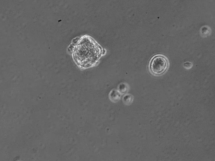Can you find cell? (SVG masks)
<instances>
[{"label":"cell","instance_id":"cell-1","mask_svg":"<svg viewBox=\"0 0 215 161\" xmlns=\"http://www.w3.org/2000/svg\"><path fill=\"white\" fill-rule=\"evenodd\" d=\"M103 54L102 48L91 37L87 35L79 38L73 50L75 61L82 69L93 66Z\"/></svg>","mask_w":215,"mask_h":161},{"label":"cell","instance_id":"cell-2","mask_svg":"<svg viewBox=\"0 0 215 161\" xmlns=\"http://www.w3.org/2000/svg\"><path fill=\"white\" fill-rule=\"evenodd\" d=\"M169 67V61L164 55H157L153 57L149 65V69L154 75L160 76L164 73Z\"/></svg>","mask_w":215,"mask_h":161},{"label":"cell","instance_id":"cell-3","mask_svg":"<svg viewBox=\"0 0 215 161\" xmlns=\"http://www.w3.org/2000/svg\"><path fill=\"white\" fill-rule=\"evenodd\" d=\"M122 94L118 90L114 89L110 92L109 95V99L113 102H117L121 99Z\"/></svg>","mask_w":215,"mask_h":161},{"label":"cell","instance_id":"cell-4","mask_svg":"<svg viewBox=\"0 0 215 161\" xmlns=\"http://www.w3.org/2000/svg\"><path fill=\"white\" fill-rule=\"evenodd\" d=\"M129 86L127 84L122 83L119 84L118 87V90L121 94H126L129 90Z\"/></svg>","mask_w":215,"mask_h":161},{"label":"cell","instance_id":"cell-5","mask_svg":"<svg viewBox=\"0 0 215 161\" xmlns=\"http://www.w3.org/2000/svg\"><path fill=\"white\" fill-rule=\"evenodd\" d=\"M122 100L125 105H131L133 101V96L131 94H125L123 97Z\"/></svg>","mask_w":215,"mask_h":161},{"label":"cell","instance_id":"cell-6","mask_svg":"<svg viewBox=\"0 0 215 161\" xmlns=\"http://www.w3.org/2000/svg\"><path fill=\"white\" fill-rule=\"evenodd\" d=\"M191 64L189 63V64H188V63H184V66L186 67V68H190L191 66Z\"/></svg>","mask_w":215,"mask_h":161}]
</instances>
